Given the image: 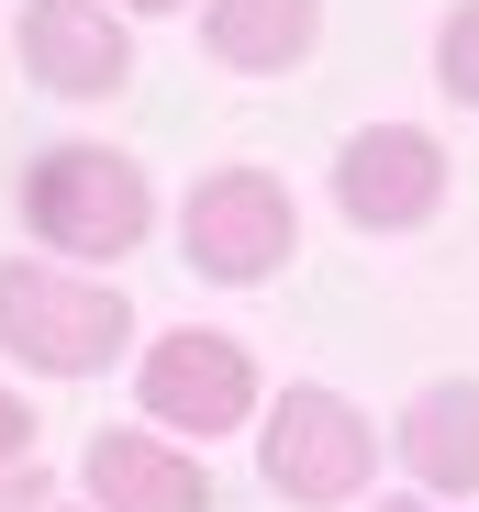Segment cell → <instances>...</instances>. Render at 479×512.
<instances>
[{
  "mask_svg": "<svg viewBox=\"0 0 479 512\" xmlns=\"http://www.w3.org/2000/svg\"><path fill=\"white\" fill-rule=\"evenodd\" d=\"M23 234L56 256V268H123V256L156 234V179L123 145H45L23 167Z\"/></svg>",
  "mask_w": 479,
  "mask_h": 512,
  "instance_id": "6da1fadb",
  "label": "cell"
},
{
  "mask_svg": "<svg viewBox=\"0 0 479 512\" xmlns=\"http://www.w3.org/2000/svg\"><path fill=\"white\" fill-rule=\"evenodd\" d=\"M134 346V301L101 268H56V256H0V357L23 379H101Z\"/></svg>",
  "mask_w": 479,
  "mask_h": 512,
  "instance_id": "7a4b0ae2",
  "label": "cell"
},
{
  "mask_svg": "<svg viewBox=\"0 0 479 512\" xmlns=\"http://www.w3.org/2000/svg\"><path fill=\"white\" fill-rule=\"evenodd\" d=\"M246 435H257V479H268L279 501H301V512H357V501L379 490V457H390V435H379L335 379L268 390Z\"/></svg>",
  "mask_w": 479,
  "mask_h": 512,
  "instance_id": "3957f363",
  "label": "cell"
},
{
  "mask_svg": "<svg viewBox=\"0 0 479 512\" xmlns=\"http://www.w3.org/2000/svg\"><path fill=\"white\" fill-rule=\"evenodd\" d=\"M290 245H301V201L279 167H201L190 201H179V256H190V279L212 290H268L290 268Z\"/></svg>",
  "mask_w": 479,
  "mask_h": 512,
  "instance_id": "277c9868",
  "label": "cell"
},
{
  "mask_svg": "<svg viewBox=\"0 0 479 512\" xmlns=\"http://www.w3.org/2000/svg\"><path fill=\"white\" fill-rule=\"evenodd\" d=\"M257 401H268V379H257V357H246V334L168 323V334L134 357V412L156 423V435H179V446H223V435H246Z\"/></svg>",
  "mask_w": 479,
  "mask_h": 512,
  "instance_id": "5b68a950",
  "label": "cell"
},
{
  "mask_svg": "<svg viewBox=\"0 0 479 512\" xmlns=\"http://www.w3.org/2000/svg\"><path fill=\"white\" fill-rule=\"evenodd\" d=\"M335 212L357 234H424L446 212V145L424 123H357L335 145Z\"/></svg>",
  "mask_w": 479,
  "mask_h": 512,
  "instance_id": "8992f818",
  "label": "cell"
},
{
  "mask_svg": "<svg viewBox=\"0 0 479 512\" xmlns=\"http://www.w3.org/2000/svg\"><path fill=\"white\" fill-rule=\"evenodd\" d=\"M12 56H23L34 90H56V101H112L134 78V23L112 12V0H23Z\"/></svg>",
  "mask_w": 479,
  "mask_h": 512,
  "instance_id": "52a82bcc",
  "label": "cell"
},
{
  "mask_svg": "<svg viewBox=\"0 0 479 512\" xmlns=\"http://www.w3.org/2000/svg\"><path fill=\"white\" fill-rule=\"evenodd\" d=\"M78 501L90 512H212V468H201V446L156 435V423H112L78 457Z\"/></svg>",
  "mask_w": 479,
  "mask_h": 512,
  "instance_id": "ba28073f",
  "label": "cell"
},
{
  "mask_svg": "<svg viewBox=\"0 0 479 512\" xmlns=\"http://www.w3.org/2000/svg\"><path fill=\"white\" fill-rule=\"evenodd\" d=\"M390 457L424 501H479V379H424L390 423Z\"/></svg>",
  "mask_w": 479,
  "mask_h": 512,
  "instance_id": "9c48e42d",
  "label": "cell"
},
{
  "mask_svg": "<svg viewBox=\"0 0 479 512\" xmlns=\"http://www.w3.org/2000/svg\"><path fill=\"white\" fill-rule=\"evenodd\" d=\"M324 45V0H201V56L234 78H290Z\"/></svg>",
  "mask_w": 479,
  "mask_h": 512,
  "instance_id": "30bf717a",
  "label": "cell"
},
{
  "mask_svg": "<svg viewBox=\"0 0 479 512\" xmlns=\"http://www.w3.org/2000/svg\"><path fill=\"white\" fill-rule=\"evenodd\" d=\"M435 90L457 112H479V0H446V23H435Z\"/></svg>",
  "mask_w": 479,
  "mask_h": 512,
  "instance_id": "8fae6325",
  "label": "cell"
},
{
  "mask_svg": "<svg viewBox=\"0 0 479 512\" xmlns=\"http://www.w3.org/2000/svg\"><path fill=\"white\" fill-rule=\"evenodd\" d=\"M0 512H56V479H45V457L0 468Z\"/></svg>",
  "mask_w": 479,
  "mask_h": 512,
  "instance_id": "7c38bea8",
  "label": "cell"
},
{
  "mask_svg": "<svg viewBox=\"0 0 479 512\" xmlns=\"http://www.w3.org/2000/svg\"><path fill=\"white\" fill-rule=\"evenodd\" d=\"M23 457H34V401L0 390V468H23Z\"/></svg>",
  "mask_w": 479,
  "mask_h": 512,
  "instance_id": "4fadbf2b",
  "label": "cell"
},
{
  "mask_svg": "<svg viewBox=\"0 0 479 512\" xmlns=\"http://www.w3.org/2000/svg\"><path fill=\"white\" fill-rule=\"evenodd\" d=\"M123 23H156V12H190V0H112Z\"/></svg>",
  "mask_w": 479,
  "mask_h": 512,
  "instance_id": "5bb4252c",
  "label": "cell"
},
{
  "mask_svg": "<svg viewBox=\"0 0 479 512\" xmlns=\"http://www.w3.org/2000/svg\"><path fill=\"white\" fill-rule=\"evenodd\" d=\"M368 512H446V501H424V490H390V501H368Z\"/></svg>",
  "mask_w": 479,
  "mask_h": 512,
  "instance_id": "9a60e30c",
  "label": "cell"
},
{
  "mask_svg": "<svg viewBox=\"0 0 479 512\" xmlns=\"http://www.w3.org/2000/svg\"><path fill=\"white\" fill-rule=\"evenodd\" d=\"M67 512H90V501H67Z\"/></svg>",
  "mask_w": 479,
  "mask_h": 512,
  "instance_id": "2e32d148",
  "label": "cell"
}]
</instances>
